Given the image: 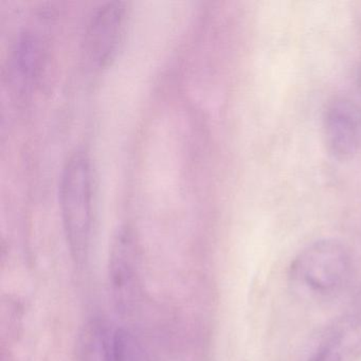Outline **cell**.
Returning <instances> with one entry per match:
<instances>
[{
    "instance_id": "cell-1",
    "label": "cell",
    "mask_w": 361,
    "mask_h": 361,
    "mask_svg": "<svg viewBox=\"0 0 361 361\" xmlns=\"http://www.w3.org/2000/svg\"><path fill=\"white\" fill-rule=\"evenodd\" d=\"M94 177L92 160L77 149L63 166L59 189L61 216L71 257L83 265L90 252L94 225Z\"/></svg>"
},
{
    "instance_id": "cell-7",
    "label": "cell",
    "mask_w": 361,
    "mask_h": 361,
    "mask_svg": "<svg viewBox=\"0 0 361 361\" xmlns=\"http://www.w3.org/2000/svg\"><path fill=\"white\" fill-rule=\"evenodd\" d=\"M116 355L117 361H154L140 340L126 329L116 331Z\"/></svg>"
},
{
    "instance_id": "cell-3",
    "label": "cell",
    "mask_w": 361,
    "mask_h": 361,
    "mask_svg": "<svg viewBox=\"0 0 361 361\" xmlns=\"http://www.w3.org/2000/svg\"><path fill=\"white\" fill-rule=\"evenodd\" d=\"M109 284L117 310L126 314L134 312L140 301L141 279L138 242L128 226L120 227L111 242Z\"/></svg>"
},
{
    "instance_id": "cell-5",
    "label": "cell",
    "mask_w": 361,
    "mask_h": 361,
    "mask_svg": "<svg viewBox=\"0 0 361 361\" xmlns=\"http://www.w3.org/2000/svg\"><path fill=\"white\" fill-rule=\"evenodd\" d=\"M323 137L327 151L338 159L361 152V106L348 98L333 99L323 114Z\"/></svg>"
},
{
    "instance_id": "cell-4",
    "label": "cell",
    "mask_w": 361,
    "mask_h": 361,
    "mask_svg": "<svg viewBox=\"0 0 361 361\" xmlns=\"http://www.w3.org/2000/svg\"><path fill=\"white\" fill-rule=\"evenodd\" d=\"M126 8L122 1L100 6L90 18L85 35L88 60L98 68L109 66L117 56L126 33Z\"/></svg>"
},
{
    "instance_id": "cell-6",
    "label": "cell",
    "mask_w": 361,
    "mask_h": 361,
    "mask_svg": "<svg viewBox=\"0 0 361 361\" xmlns=\"http://www.w3.org/2000/svg\"><path fill=\"white\" fill-rule=\"evenodd\" d=\"M77 361H117L116 331L104 320L88 321L77 342Z\"/></svg>"
},
{
    "instance_id": "cell-2",
    "label": "cell",
    "mask_w": 361,
    "mask_h": 361,
    "mask_svg": "<svg viewBox=\"0 0 361 361\" xmlns=\"http://www.w3.org/2000/svg\"><path fill=\"white\" fill-rule=\"evenodd\" d=\"M350 270V255L343 245L324 240L300 253L291 266V276L308 293L325 295L335 293L346 282Z\"/></svg>"
},
{
    "instance_id": "cell-8",
    "label": "cell",
    "mask_w": 361,
    "mask_h": 361,
    "mask_svg": "<svg viewBox=\"0 0 361 361\" xmlns=\"http://www.w3.org/2000/svg\"><path fill=\"white\" fill-rule=\"evenodd\" d=\"M356 86L357 90H358V92L361 94V64L359 65L356 71Z\"/></svg>"
}]
</instances>
